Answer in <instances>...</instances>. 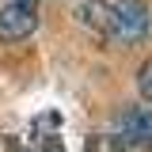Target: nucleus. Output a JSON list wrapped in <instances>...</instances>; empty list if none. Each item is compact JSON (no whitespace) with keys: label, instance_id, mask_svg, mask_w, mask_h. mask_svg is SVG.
<instances>
[{"label":"nucleus","instance_id":"obj_1","mask_svg":"<svg viewBox=\"0 0 152 152\" xmlns=\"http://www.w3.org/2000/svg\"><path fill=\"white\" fill-rule=\"evenodd\" d=\"M148 34V8L141 0H118L110 4V23H107V42L114 46H133Z\"/></svg>","mask_w":152,"mask_h":152},{"label":"nucleus","instance_id":"obj_2","mask_svg":"<svg viewBox=\"0 0 152 152\" xmlns=\"http://www.w3.org/2000/svg\"><path fill=\"white\" fill-rule=\"evenodd\" d=\"M38 27V0H0V42H23Z\"/></svg>","mask_w":152,"mask_h":152},{"label":"nucleus","instance_id":"obj_3","mask_svg":"<svg viewBox=\"0 0 152 152\" xmlns=\"http://www.w3.org/2000/svg\"><path fill=\"white\" fill-rule=\"evenodd\" d=\"M118 133H122V141H129V145H152V110L141 107V110L122 114Z\"/></svg>","mask_w":152,"mask_h":152},{"label":"nucleus","instance_id":"obj_4","mask_svg":"<svg viewBox=\"0 0 152 152\" xmlns=\"http://www.w3.org/2000/svg\"><path fill=\"white\" fill-rule=\"evenodd\" d=\"M80 23H88L95 34H107V23H110V4L107 0H88V4H80Z\"/></svg>","mask_w":152,"mask_h":152},{"label":"nucleus","instance_id":"obj_5","mask_svg":"<svg viewBox=\"0 0 152 152\" xmlns=\"http://www.w3.org/2000/svg\"><path fill=\"white\" fill-rule=\"evenodd\" d=\"M137 88H141V95L152 103V61L141 65V72H137Z\"/></svg>","mask_w":152,"mask_h":152}]
</instances>
